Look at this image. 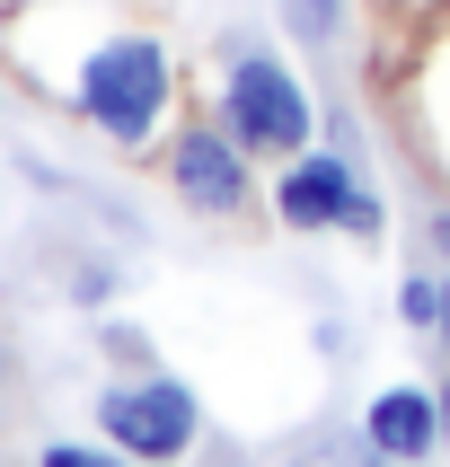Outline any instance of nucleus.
Wrapping results in <instances>:
<instances>
[{
  "label": "nucleus",
  "mask_w": 450,
  "mask_h": 467,
  "mask_svg": "<svg viewBox=\"0 0 450 467\" xmlns=\"http://www.w3.org/2000/svg\"><path fill=\"white\" fill-rule=\"evenodd\" d=\"M98 432L124 450V459H141V467H177L185 450H194V432H204V406H194L185 379L141 370V379L98 389Z\"/></svg>",
  "instance_id": "nucleus-3"
},
{
  "label": "nucleus",
  "mask_w": 450,
  "mask_h": 467,
  "mask_svg": "<svg viewBox=\"0 0 450 467\" xmlns=\"http://www.w3.org/2000/svg\"><path fill=\"white\" fill-rule=\"evenodd\" d=\"M353 194H362V168H353V159H336V150H291L283 177H274V221L300 230V238L344 230V203H353Z\"/></svg>",
  "instance_id": "nucleus-5"
},
{
  "label": "nucleus",
  "mask_w": 450,
  "mask_h": 467,
  "mask_svg": "<svg viewBox=\"0 0 450 467\" xmlns=\"http://www.w3.org/2000/svg\"><path fill=\"white\" fill-rule=\"evenodd\" d=\"M168 185H177L185 212H204V221H238L247 212V150H238L230 124H185L177 150H168Z\"/></svg>",
  "instance_id": "nucleus-4"
},
{
  "label": "nucleus",
  "mask_w": 450,
  "mask_h": 467,
  "mask_svg": "<svg viewBox=\"0 0 450 467\" xmlns=\"http://www.w3.org/2000/svg\"><path fill=\"white\" fill-rule=\"evenodd\" d=\"M442 353H450V300H442Z\"/></svg>",
  "instance_id": "nucleus-13"
},
{
  "label": "nucleus",
  "mask_w": 450,
  "mask_h": 467,
  "mask_svg": "<svg viewBox=\"0 0 450 467\" xmlns=\"http://www.w3.org/2000/svg\"><path fill=\"white\" fill-rule=\"evenodd\" d=\"M283 18H291V36H300L318 62H336V45H344V0H283Z\"/></svg>",
  "instance_id": "nucleus-8"
},
{
  "label": "nucleus",
  "mask_w": 450,
  "mask_h": 467,
  "mask_svg": "<svg viewBox=\"0 0 450 467\" xmlns=\"http://www.w3.org/2000/svg\"><path fill=\"white\" fill-rule=\"evenodd\" d=\"M168 98H177L168 45H159V36H141V26H124V36L89 45V62H79V79H71V106L106 132V141H115V150H141V141L168 124Z\"/></svg>",
  "instance_id": "nucleus-1"
},
{
  "label": "nucleus",
  "mask_w": 450,
  "mask_h": 467,
  "mask_svg": "<svg viewBox=\"0 0 450 467\" xmlns=\"http://www.w3.org/2000/svg\"><path fill=\"white\" fill-rule=\"evenodd\" d=\"M442 459H450V389H442Z\"/></svg>",
  "instance_id": "nucleus-12"
},
{
  "label": "nucleus",
  "mask_w": 450,
  "mask_h": 467,
  "mask_svg": "<svg viewBox=\"0 0 450 467\" xmlns=\"http://www.w3.org/2000/svg\"><path fill=\"white\" fill-rule=\"evenodd\" d=\"M442 300H450V283H433V274H406V283H397V327L442 336Z\"/></svg>",
  "instance_id": "nucleus-9"
},
{
  "label": "nucleus",
  "mask_w": 450,
  "mask_h": 467,
  "mask_svg": "<svg viewBox=\"0 0 450 467\" xmlns=\"http://www.w3.org/2000/svg\"><path fill=\"white\" fill-rule=\"evenodd\" d=\"M362 432L380 441V459H406V467H424V459H442V397L433 389H415V379H397V389H380L371 397V415H362Z\"/></svg>",
  "instance_id": "nucleus-6"
},
{
  "label": "nucleus",
  "mask_w": 450,
  "mask_h": 467,
  "mask_svg": "<svg viewBox=\"0 0 450 467\" xmlns=\"http://www.w3.org/2000/svg\"><path fill=\"white\" fill-rule=\"evenodd\" d=\"M36 467H124V450H115V441H106V450L98 441H53Z\"/></svg>",
  "instance_id": "nucleus-10"
},
{
  "label": "nucleus",
  "mask_w": 450,
  "mask_h": 467,
  "mask_svg": "<svg viewBox=\"0 0 450 467\" xmlns=\"http://www.w3.org/2000/svg\"><path fill=\"white\" fill-rule=\"evenodd\" d=\"M283 467H389V459H380V441H371V432H344V423H327V432H309V441L291 450Z\"/></svg>",
  "instance_id": "nucleus-7"
},
{
  "label": "nucleus",
  "mask_w": 450,
  "mask_h": 467,
  "mask_svg": "<svg viewBox=\"0 0 450 467\" xmlns=\"http://www.w3.org/2000/svg\"><path fill=\"white\" fill-rule=\"evenodd\" d=\"M433 247H442V265H450V212H433Z\"/></svg>",
  "instance_id": "nucleus-11"
},
{
  "label": "nucleus",
  "mask_w": 450,
  "mask_h": 467,
  "mask_svg": "<svg viewBox=\"0 0 450 467\" xmlns=\"http://www.w3.org/2000/svg\"><path fill=\"white\" fill-rule=\"evenodd\" d=\"M221 124L238 132L247 159H291V150H309V132H318V98L300 88L291 62H274L265 45H238L230 79H221Z\"/></svg>",
  "instance_id": "nucleus-2"
}]
</instances>
